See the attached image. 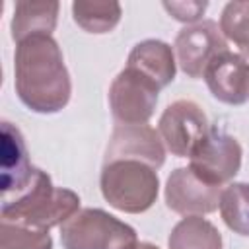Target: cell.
Masks as SVG:
<instances>
[{
	"label": "cell",
	"instance_id": "obj_1",
	"mask_svg": "<svg viewBox=\"0 0 249 249\" xmlns=\"http://www.w3.org/2000/svg\"><path fill=\"white\" fill-rule=\"evenodd\" d=\"M14 88L33 113H58L72 95V82L62 51L53 35H33L16 43Z\"/></svg>",
	"mask_w": 249,
	"mask_h": 249
},
{
	"label": "cell",
	"instance_id": "obj_2",
	"mask_svg": "<svg viewBox=\"0 0 249 249\" xmlns=\"http://www.w3.org/2000/svg\"><path fill=\"white\" fill-rule=\"evenodd\" d=\"M80 210V196L64 187H54L51 177L39 169L35 181L16 198L2 202L0 222L49 231L62 226Z\"/></svg>",
	"mask_w": 249,
	"mask_h": 249
},
{
	"label": "cell",
	"instance_id": "obj_3",
	"mask_svg": "<svg viewBox=\"0 0 249 249\" xmlns=\"http://www.w3.org/2000/svg\"><path fill=\"white\" fill-rule=\"evenodd\" d=\"M99 189L103 198L115 210L126 214H142L152 208L158 198V169L138 160L103 161Z\"/></svg>",
	"mask_w": 249,
	"mask_h": 249
},
{
	"label": "cell",
	"instance_id": "obj_4",
	"mask_svg": "<svg viewBox=\"0 0 249 249\" xmlns=\"http://www.w3.org/2000/svg\"><path fill=\"white\" fill-rule=\"evenodd\" d=\"M64 249H128L134 245L132 226L101 208H80L60 226Z\"/></svg>",
	"mask_w": 249,
	"mask_h": 249
},
{
	"label": "cell",
	"instance_id": "obj_5",
	"mask_svg": "<svg viewBox=\"0 0 249 249\" xmlns=\"http://www.w3.org/2000/svg\"><path fill=\"white\" fill-rule=\"evenodd\" d=\"M158 132L165 150L177 158H191L196 146L210 132V123L198 103L191 99H177L163 109Z\"/></svg>",
	"mask_w": 249,
	"mask_h": 249
},
{
	"label": "cell",
	"instance_id": "obj_6",
	"mask_svg": "<svg viewBox=\"0 0 249 249\" xmlns=\"http://www.w3.org/2000/svg\"><path fill=\"white\" fill-rule=\"evenodd\" d=\"M160 88L132 68H123L109 86V107L117 124H148Z\"/></svg>",
	"mask_w": 249,
	"mask_h": 249
},
{
	"label": "cell",
	"instance_id": "obj_7",
	"mask_svg": "<svg viewBox=\"0 0 249 249\" xmlns=\"http://www.w3.org/2000/svg\"><path fill=\"white\" fill-rule=\"evenodd\" d=\"M228 51V41L220 31V25L212 19H202L193 25H185L173 43V53L179 68L189 78H202L210 60Z\"/></svg>",
	"mask_w": 249,
	"mask_h": 249
},
{
	"label": "cell",
	"instance_id": "obj_8",
	"mask_svg": "<svg viewBox=\"0 0 249 249\" xmlns=\"http://www.w3.org/2000/svg\"><path fill=\"white\" fill-rule=\"evenodd\" d=\"M241 144L228 132L212 130L189 158V167L206 183L216 187L231 181L241 167Z\"/></svg>",
	"mask_w": 249,
	"mask_h": 249
},
{
	"label": "cell",
	"instance_id": "obj_9",
	"mask_svg": "<svg viewBox=\"0 0 249 249\" xmlns=\"http://www.w3.org/2000/svg\"><path fill=\"white\" fill-rule=\"evenodd\" d=\"M163 195L171 212L181 216H204L218 210L222 187L206 183L187 165L171 171Z\"/></svg>",
	"mask_w": 249,
	"mask_h": 249
},
{
	"label": "cell",
	"instance_id": "obj_10",
	"mask_svg": "<svg viewBox=\"0 0 249 249\" xmlns=\"http://www.w3.org/2000/svg\"><path fill=\"white\" fill-rule=\"evenodd\" d=\"M115 160H138L160 169L165 161V146L150 124H117L105 150V161Z\"/></svg>",
	"mask_w": 249,
	"mask_h": 249
},
{
	"label": "cell",
	"instance_id": "obj_11",
	"mask_svg": "<svg viewBox=\"0 0 249 249\" xmlns=\"http://www.w3.org/2000/svg\"><path fill=\"white\" fill-rule=\"evenodd\" d=\"M202 78L210 93L226 105H243L249 99V60L239 53L216 54Z\"/></svg>",
	"mask_w": 249,
	"mask_h": 249
},
{
	"label": "cell",
	"instance_id": "obj_12",
	"mask_svg": "<svg viewBox=\"0 0 249 249\" xmlns=\"http://www.w3.org/2000/svg\"><path fill=\"white\" fill-rule=\"evenodd\" d=\"M2 202L21 195L37 177L39 167L31 165L23 134L10 121H2Z\"/></svg>",
	"mask_w": 249,
	"mask_h": 249
},
{
	"label": "cell",
	"instance_id": "obj_13",
	"mask_svg": "<svg viewBox=\"0 0 249 249\" xmlns=\"http://www.w3.org/2000/svg\"><path fill=\"white\" fill-rule=\"evenodd\" d=\"M126 68H132L152 80L160 89L169 86L177 72L173 47L160 39H144L132 47L126 58Z\"/></svg>",
	"mask_w": 249,
	"mask_h": 249
},
{
	"label": "cell",
	"instance_id": "obj_14",
	"mask_svg": "<svg viewBox=\"0 0 249 249\" xmlns=\"http://www.w3.org/2000/svg\"><path fill=\"white\" fill-rule=\"evenodd\" d=\"M60 4L54 0H19L12 16V39L16 43L33 35H53Z\"/></svg>",
	"mask_w": 249,
	"mask_h": 249
},
{
	"label": "cell",
	"instance_id": "obj_15",
	"mask_svg": "<svg viewBox=\"0 0 249 249\" xmlns=\"http://www.w3.org/2000/svg\"><path fill=\"white\" fill-rule=\"evenodd\" d=\"M222 233L202 216H185L179 220L167 239V249H222Z\"/></svg>",
	"mask_w": 249,
	"mask_h": 249
},
{
	"label": "cell",
	"instance_id": "obj_16",
	"mask_svg": "<svg viewBox=\"0 0 249 249\" xmlns=\"http://www.w3.org/2000/svg\"><path fill=\"white\" fill-rule=\"evenodd\" d=\"M123 8L119 2H95V0H76L72 2L74 21L88 33H109L121 21Z\"/></svg>",
	"mask_w": 249,
	"mask_h": 249
},
{
	"label": "cell",
	"instance_id": "obj_17",
	"mask_svg": "<svg viewBox=\"0 0 249 249\" xmlns=\"http://www.w3.org/2000/svg\"><path fill=\"white\" fill-rule=\"evenodd\" d=\"M220 216L237 235L249 237V183H230L220 195Z\"/></svg>",
	"mask_w": 249,
	"mask_h": 249
},
{
	"label": "cell",
	"instance_id": "obj_18",
	"mask_svg": "<svg viewBox=\"0 0 249 249\" xmlns=\"http://www.w3.org/2000/svg\"><path fill=\"white\" fill-rule=\"evenodd\" d=\"M220 31L231 41L239 54L249 58V0L228 2L220 16Z\"/></svg>",
	"mask_w": 249,
	"mask_h": 249
},
{
	"label": "cell",
	"instance_id": "obj_19",
	"mask_svg": "<svg viewBox=\"0 0 249 249\" xmlns=\"http://www.w3.org/2000/svg\"><path fill=\"white\" fill-rule=\"evenodd\" d=\"M0 249H53V237L45 230L0 222Z\"/></svg>",
	"mask_w": 249,
	"mask_h": 249
},
{
	"label": "cell",
	"instance_id": "obj_20",
	"mask_svg": "<svg viewBox=\"0 0 249 249\" xmlns=\"http://www.w3.org/2000/svg\"><path fill=\"white\" fill-rule=\"evenodd\" d=\"M163 8L177 19L183 23H198V19L202 18V14L208 8V2H163Z\"/></svg>",
	"mask_w": 249,
	"mask_h": 249
},
{
	"label": "cell",
	"instance_id": "obj_21",
	"mask_svg": "<svg viewBox=\"0 0 249 249\" xmlns=\"http://www.w3.org/2000/svg\"><path fill=\"white\" fill-rule=\"evenodd\" d=\"M128 249H160V247L154 245V243H150V241H136V243L130 245Z\"/></svg>",
	"mask_w": 249,
	"mask_h": 249
}]
</instances>
